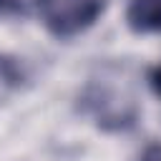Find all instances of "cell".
I'll return each instance as SVG.
<instances>
[{"mask_svg":"<svg viewBox=\"0 0 161 161\" xmlns=\"http://www.w3.org/2000/svg\"><path fill=\"white\" fill-rule=\"evenodd\" d=\"M126 25L138 35L161 33V0H128Z\"/></svg>","mask_w":161,"mask_h":161,"instance_id":"2","label":"cell"},{"mask_svg":"<svg viewBox=\"0 0 161 161\" xmlns=\"http://www.w3.org/2000/svg\"><path fill=\"white\" fill-rule=\"evenodd\" d=\"M106 10V0H45L40 18L50 35L68 40L86 33Z\"/></svg>","mask_w":161,"mask_h":161,"instance_id":"1","label":"cell"},{"mask_svg":"<svg viewBox=\"0 0 161 161\" xmlns=\"http://www.w3.org/2000/svg\"><path fill=\"white\" fill-rule=\"evenodd\" d=\"M148 86H151V91L161 98V63H158V65L148 73Z\"/></svg>","mask_w":161,"mask_h":161,"instance_id":"4","label":"cell"},{"mask_svg":"<svg viewBox=\"0 0 161 161\" xmlns=\"http://www.w3.org/2000/svg\"><path fill=\"white\" fill-rule=\"evenodd\" d=\"M141 161H161V143H151V146H146Z\"/></svg>","mask_w":161,"mask_h":161,"instance_id":"5","label":"cell"},{"mask_svg":"<svg viewBox=\"0 0 161 161\" xmlns=\"http://www.w3.org/2000/svg\"><path fill=\"white\" fill-rule=\"evenodd\" d=\"M45 0H0V13H10V15H30V13H40Z\"/></svg>","mask_w":161,"mask_h":161,"instance_id":"3","label":"cell"}]
</instances>
